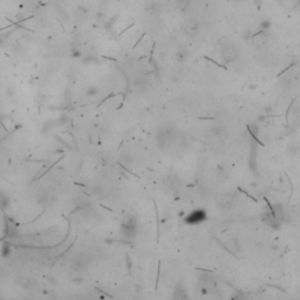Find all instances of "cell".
Masks as SVG:
<instances>
[{"label": "cell", "mask_w": 300, "mask_h": 300, "mask_svg": "<svg viewBox=\"0 0 300 300\" xmlns=\"http://www.w3.org/2000/svg\"><path fill=\"white\" fill-rule=\"evenodd\" d=\"M206 214L204 211L202 210H196L193 212H191L186 218H185V221L189 223V224H198L200 221H203L205 219Z\"/></svg>", "instance_id": "6da1fadb"}, {"label": "cell", "mask_w": 300, "mask_h": 300, "mask_svg": "<svg viewBox=\"0 0 300 300\" xmlns=\"http://www.w3.org/2000/svg\"><path fill=\"white\" fill-rule=\"evenodd\" d=\"M0 252H1V255H2V257H8V255L11 254V245H9V243L5 241V243L1 245Z\"/></svg>", "instance_id": "7a4b0ae2"}, {"label": "cell", "mask_w": 300, "mask_h": 300, "mask_svg": "<svg viewBox=\"0 0 300 300\" xmlns=\"http://www.w3.org/2000/svg\"><path fill=\"white\" fill-rule=\"evenodd\" d=\"M9 204V198L7 196H4V195H0V205L2 209H6Z\"/></svg>", "instance_id": "3957f363"}]
</instances>
